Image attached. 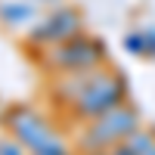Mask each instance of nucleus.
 <instances>
[{
    "instance_id": "3",
    "label": "nucleus",
    "mask_w": 155,
    "mask_h": 155,
    "mask_svg": "<svg viewBox=\"0 0 155 155\" xmlns=\"http://www.w3.org/2000/svg\"><path fill=\"white\" fill-rule=\"evenodd\" d=\"M99 53H96V47H90L87 41H74L68 50H62L59 53V62L62 65H68V68H81V65H90Z\"/></svg>"
},
{
    "instance_id": "1",
    "label": "nucleus",
    "mask_w": 155,
    "mask_h": 155,
    "mask_svg": "<svg viewBox=\"0 0 155 155\" xmlns=\"http://www.w3.org/2000/svg\"><path fill=\"white\" fill-rule=\"evenodd\" d=\"M121 99V84H106L99 81L96 87H87L81 96H78V109H84L87 115H96V118H102V115L115 112V106H118Z\"/></svg>"
},
{
    "instance_id": "4",
    "label": "nucleus",
    "mask_w": 155,
    "mask_h": 155,
    "mask_svg": "<svg viewBox=\"0 0 155 155\" xmlns=\"http://www.w3.org/2000/svg\"><path fill=\"white\" fill-rule=\"evenodd\" d=\"M0 155H22V152L12 146V143H0Z\"/></svg>"
},
{
    "instance_id": "2",
    "label": "nucleus",
    "mask_w": 155,
    "mask_h": 155,
    "mask_svg": "<svg viewBox=\"0 0 155 155\" xmlns=\"http://www.w3.org/2000/svg\"><path fill=\"white\" fill-rule=\"evenodd\" d=\"M134 130V115L130 112H109V115H102V121L93 127V137L96 140H112V137H118V134H130Z\"/></svg>"
}]
</instances>
